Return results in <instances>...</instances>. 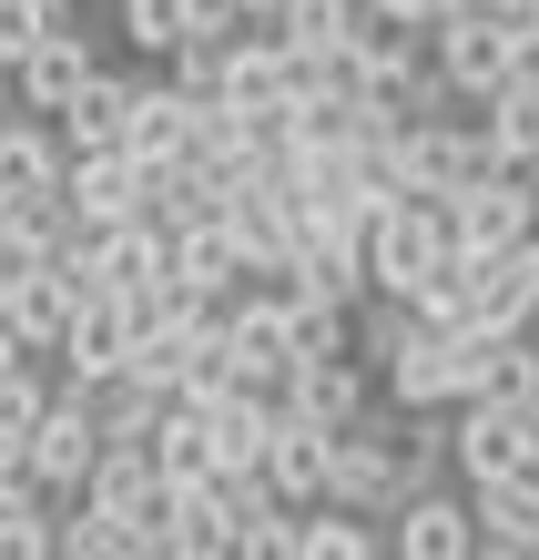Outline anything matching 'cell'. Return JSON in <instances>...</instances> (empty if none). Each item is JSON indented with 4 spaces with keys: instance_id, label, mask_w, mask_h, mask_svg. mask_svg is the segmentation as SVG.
Returning <instances> with one entry per match:
<instances>
[{
    "instance_id": "e0dca14e",
    "label": "cell",
    "mask_w": 539,
    "mask_h": 560,
    "mask_svg": "<svg viewBox=\"0 0 539 560\" xmlns=\"http://www.w3.org/2000/svg\"><path fill=\"white\" fill-rule=\"evenodd\" d=\"M468 510H479V550H539V469L479 479V489H468Z\"/></svg>"
},
{
    "instance_id": "ba28073f",
    "label": "cell",
    "mask_w": 539,
    "mask_h": 560,
    "mask_svg": "<svg viewBox=\"0 0 539 560\" xmlns=\"http://www.w3.org/2000/svg\"><path fill=\"white\" fill-rule=\"evenodd\" d=\"M448 458H458V479H468V489H479V479L529 469L519 408H509V398H458V418H448Z\"/></svg>"
},
{
    "instance_id": "d6986e66",
    "label": "cell",
    "mask_w": 539,
    "mask_h": 560,
    "mask_svg": "<svg viewBox=\"0 0 539 560\" xmlns=\"http://www.w3.org/2000/svg\"><path fill=\"white\" fill-rule=\"evenodd\" d=\"M132 103H143V82H132V72H92V82L72 92V103H61V143H72V153H92V143H122Z\"/></svg>"
},
{
    "instance_id": "7402d4cb",
    "label": "cell",
    "mask_w": 539,
    "mask_h": 560,
    "mask_svg": "<svg viewBox=\"0 0 539 560\" xmlns=\"http://www.w3.org/2000/svg\"><path fill=\"white\" fill-rule=\"evenodd\" d=\"M51 368H42V357H21V368H0V448H31V418H42L51 408Z\"/></svg>"
},
{
    "instance_id": "7a4b0ae2",
    "label": "cell",
    "mask_w": 539,
    "mask_h": 560,
    "mask_svg": "<svg viewBox=\"0 0 539 560\" xmlns=\"http://www.w3.org/2000/svg\"><path fill=\"white\" fill-rule=\"evenodd\" d=\"M448 235L479 245V255L539 235V163H489L479 184H458V194H448Z\"/></svg>"
},
{
    "instance_id": "8fae6325",
    "label": "cell",
    "mask_w": 539,
    "mask_h": 560,
    "mask_svg": "<svg viewBox=\"0 0 539 560\" xmlns=\"http://www.w3.org/2000/svg\"><path fill=\"white\" fill-rule=\"evenodd\" d=\"M285 408L347 428V418L377 408V377H366V357H295V368H285Z\"/></svg>"
},
{
    "instance_id": "3957f363",
    "label": "cell",
    "mask_w": 539,
    "mask_h": 560,
    "mask_svg": "<svg viewBox=\"0 0 539 560\" xmlns=\"http://www.w3.org/2000/svg\"><path fill=\"white\" fill-rule=\"evenodd\" d=\"M427 51H437V72H448L468 103H489V92L519 72V11H448L427 31Z\"/></svg>"
},
{
    "instance_id": "d4e9b609",
    "label": "cell",
    "mask_w": 539,
    "mask_h": 560,
    "mask_svg": "<svg viewBox=\"0 0 539 560\" xmlns=\"http://www.w3.org/2000/svg\"><path fill=\"white\" fill-rule=\"evenodd\" d=\"M184 11H194V31H234V21H245V0H184Z\"/></svg>"
},
{
    "instance_id": "9a60e30c",
    "label": "cell",
    "mask_w": 539,
    "mask_h": 560,
    "mask_svg": "<svg viewBox=\"0 0 539 560\" xmlns=\"http://www.w3.org/2000/svg\"><path fill=\"white\" fill-rule=\"evenodd\" d=\"M72 174V143H61L51 113H0V194H51Z\"/></svg>"
},
{
    "instance_id": "2e32d148",
    "label": "cell",
    "mask_w": 539,
    "mask_h": 560,
    "mask_svg": "<svg viewBox=\"0 0 539 560\" xmlns=\"http://www.w3.org/2000/svg\"><path fill=\"white\" fill-rule=\"evenodd\" d=\"M539 316V235L479 255V326H529Z\"/></svg>"
},
{
    "instance_id": "4316f807",
    "label": "cell",
    "mask_w": 539,
    "mask_h": 560,
    "mask_svg": "<svg viewBox=\"0 0 539 560\" xmlns=\"http://www.w3.org/2000/svg\"><path fill=\"white\" fill-rule=\"evenodd\" d=\"M51 11H82V0H51Z\"/></svg>"
},
{
    "instance_id": "52a82bcc",
    "label": "cell",
    "mask_w": 539,
    "mask_h": 560,
    "mask_svg": "<svg viewBox=\"0 0 539 560\" xmlns=\"http://www.w3.org/2000/svg\"><path fill=\"white\" fill-rule=\"evenodd\" d=\"M51 368L61 387H113L132 368V316H122V295H82L72 326H61V347H51Z\"/></svg>"
},
{
    "instance_id": "ac0fdd59",
    "label": "cell",
    "mask_w": 539,
    "mask_h": 560,
    "mask_svg": "<svg viewBox=\"0 0 539 560\" xmlns=\"http://www.w3.org/2000/svg\"><path fill=\"white\" fill-rule=\"evenodd\" d=\"M122 143L143 153V163L194 153V92H184L174 72H153V82H143V103H132V122H122Z\"/></svg>"
},
{
    "instance_id": "6da1fadb",
    "label": "cell",
    "mask_w": 539,
    "mask_h": 560,
    "mask_svg": "<svg viewBox=\"0 0 539 560\" xmlns=\"http://www.w3.org/2000/svg\"><path fill=\"white\" fill-rule=\"evenodd\" d=\"M448 205H437V194H397V205L366 224V276H377L387 295H418L437 266H448Z\"/></svg>"
},
{
    "instance_id": "484cf974",
    "label": "cell",
    "mask_w": 539,
    "mask_h": 560,
    "mask_svg": "<svg viewBox=\"0 0 539 560\" xmlns=\"http://www.w3.org/2000/svg\"><path fill=\"white\" fill-rule=\"evenodd\" d=\"M0 103H11V72H0Z\"/></svg>"
},
{
    "instance_id": "8992f818",
    "label": "cell",
    "mask_w": 539,
    "mask_h": 560,
    "mask_svg": "<svg viewBox=\"0 0 539 560\" xmlns=\"http://www.w3.org/2000/svg\"><path fill=\"white\" fill-rule=\"evenodd\" d=\"M61 194H72V214L103 235V224H132V214L153 205V174H143V153H132V143H92V153H72Z\"/></svg>"
},
{
    "instance_id": "30bf717a",
    "label": "cell",
    "mask_w": 539,
    "mask_h": 560,
    "mask_svg": "<svg viewBox=\"0 0 539 560\" xmlns=\"http://www.w3.org/2000/svg\"><path fill=\"white\" fill-rule=\"evenodd\" d=\"M174 276H184V285H204V295L255 285V245H245V224H234V214H194V224H174Z\"/></svg>"
},
{
    "instance_id": "5b68a950",
    "label": "cell",
    "mask_w": 539,
    "mask_h": 560,
    "mask_svg": "<svg viewBox=\"0 0 539 560\" xmlns=\"http://www.w3.org/2000/svg\"><path fill=\"white\" fill-rule=\"evenodd\" d=\"M92 72H103V51H92L82 11H61V21L42 31V42H31V61L11 72V103H21V113H51V122H61V103H72V92H82Z\"/></svg>"
},
{
    "instance_id": "cb8c5ba5",
    "label": "cell",
    "mask_w": 539,
    "mask_h": 560,
    "mask_svg": "<svg viewBox=\"0 0 539 560\" xmlns=\"http://www.w3.org/2000/svg\"><path fill=\"white\" fill-rule=\"evenodd\" d=\"M42 266V245H31V224H21V205L0 194V295H11V276H31Z\"/></svg>"
},
{
    "instance_id": "9c48e42d",
    "label": "cell",
    "mask_w": 539,
    "mask_h": 560,
    "mask_svg": "<svg viewBox=\"0 0 539 560\" xmlns=\"http://www.w3.org/2000/svg\"><path fill=\"white\" fill-rule=\"evenodd\" d=\"M265 479H276L295 510H316L326 489H336V428H326V418H295V408L276 398V448H265Z\"/></svg>"
},
{
    "instance_id": "44dd1931",
    "label": "cell",
    "mask_w": 539,
    "mask_h": 560,
    "mask_svg": "<svg viewBox=\"0 0 539 560\" xmlns=\"http://www.w3.org/2000/svg\"><path fill=\"white\" fill-rule=\"evenodd\" d=\"M479 122H489L499 163H539V72H529V61L489 92V103H479Z\"/></svg>"
},
{
    "instance_id": "277c9868",
    "label": "cell",
    "mask_w": 539,
    "mask_h": 560,
    "mask_svg": "<svg viewBox=\"0 0 539 560\" xmlns=\"http://www.w3.org/2000/svg\"><path fill=\"white\" fill-rule=\"evenodd\" d=\"M31 469H42L61 500L103 469V408H92V387H51V408L31 418Z\"/></svg>"
},
{
    "instance_id": "4fadbf2b",
    "label": "cell",
    "mask_w": 539,
    "mask_h": 560,
    "mask_svg": "<svg viewBox=\"0 0 539 560\" xmlns=\"http://www.w3.org/2000/svg\"><path fill=\"white\" fill-rule=\"evenodd\" d=\"M387 550L397 560H468L479 550V510L448 500V489H418V500L387 520Z\"/></svg>"
},
{
    "instance_id": "603a6c76",
    "label": "cell",
    "mask_w": 539,
    "mask_h": 560,
    "mask_svg": "<svg viewBox=\"0 0 539 560\" xmlns=\"http://www.w3.org/2000/svg\"><path fill=\"white\" fill-rule=\"evenodd\" d=\"M122 42L153 51V61H174L194 42V11H184V0H122Z\"/></svg>"
},
{
    "instance_id": "7c38bea8",
    "label": "cell",
    "mask_w": 539,
    "mask_h": 560,
    "mask_svg": "<svg viewBox=\"0 0 539 560\" xmlns=\"http://www.w3.org/2000/svg\"><path fill=\"white\" fill-rule=\"evenodd\" d=\"M377 387H387L397 408H458V337L418 316V337H408V347H397L387 368H377Z\"/></svg>"
},
{
    "instance_id": "5bb4252c",
    "label": "cell",
    "mask_w": 539,
    "mask_h": 560,
    "mask_svg": "<svg viewBox=\"0 0 539 560\" xmlns=\"http://www.w3.org/2000/svg\"><path fill=\"white\" fill-rule=\"evenodd\" d=\"M72 306H82V285H72V255H42L31 276H11V295H0V316L21 326V347H61V326H72Z\"/></svg>"
},
{
    "instance_id": "ffe728a7",
    "label": "cell",
    "mask_w": 539,
    "mask_h": 560,
    "mask_svg": "<svg viewBox=\"0 0 539 560\" xmlns=\"http://www.w3.org/2000/svg\"><path fill=\"white\" fill-rule=\"evenodd\" d=\"M366 550H387V530L366 510H347V500L295 510V560H366Z\"/></svg>"
}]
</instances>
